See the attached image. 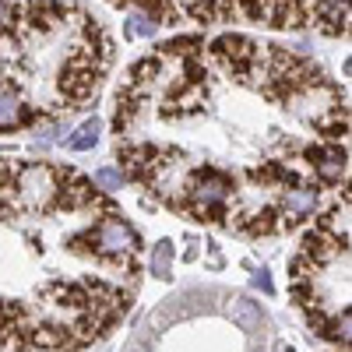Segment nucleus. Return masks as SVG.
Listing matches in <instances>:
<instances>
[{
    "label": "nucleus",
    "instance_id": "16",
    "mask_svg": "<svg viewBox=\"0 0 352 352\" xmlns=\"http://www.w3.org/2000/svg\"><path fill=\"white\" fill-rule=\"evenodd\" d=\"M127 352H144V345H141V342H134V345H131Z\"/></svg>",
    "mask_w": 352,
    "mask_h": 352
},
{
    "label": "nucleus",
    "instance_id": "7",
    "mask_svg": "<svg viewBox=\"0 0 352 352\" xmlns=\"http://www.w3.org/2000/svg\"><path fill=\"white\" fill-rule=\"evenodd\" d=\"M21 120V99L11 85H0V127H14Z\"/></svg>",
    "mask_w": 352,
    "mask_h": 352
},
{
    "label": "nucleus",
    "instance_id": "13",
    "mask_svg": "<svg viewBox=\"0 0 352 352\" xmlns=\"http://www.w3.org/2000/svg\"><path fill=\"white\" fill-rule=\"evenodd\" d=\"M331 335L345 345H352V310H345L342 317H335V324H331Z\"/></svg>",
    "mask_w": 352,
    "mask_h": 352
},
{
    "label": "nucleus",
    "instance_id": "4",
    "mask_svg": "<svg viewBox=\"0 0 352 352\" xmlns=\"http://www.w3.org/2000/svg\"><path fill=\"white\" fill-rule=\"evenodd\" d=\"M310 162H314L320 180H328V184H338L342 176H345V169H349V155H345V148H338V144L310 148Z\"/></svg>",
    "mask_w": 352,
    "mask_h": 352
},
{
    "label": "nucleus",
    "instance_id": "6",
    "mask_svg": "<svg viewBox=\"0 0 352 352\" xmlns=\"http://www.w3.org/2000/svg\"><path fill=\"white\" fill-rule=\"evenodd\" d=\"M226 314H229L232 324L243 328V331H257L261 328V303H254L247 296H236V300L226 307Z\"/></svg>",
    "mask_w": 352,
    "mask_h": 352
},
{
    "label": "nucleus",
    "instance_id": "10",
    "mask_svg": "<svg viewBox=\"0 0 352 352\" xmlns=\"http://www.w3.org/2000/svg\"><path fill=\"white\" fill-rule=\"evenodd\" d=\"M169 264H173V243L162 240V243H155V250H152V257H148V268H152V275L166 278V275H169Z\"/></svg>",
    "mask_w": 352,
    "mask_h": 352
},
{
    "label": "nucleus",
    "instance_id": "5",
    "mask_svg": "<svg viewBox=\"0 0 352 352\" xmlns=\"http://www.w3.org/2000/svg\"><path fill=\"white\" fill-rule=\"evenodd\" d=\"M282 204H285V215H289V219H307V215L317 212L320 194H317L314 187H292V190H285Z\"/></svg>",
    "mask_w": 352,
    "mask_h": 352
},
{
    "label": "nucleus",
    "instance_id": "3",
    "mask_svg": "<svg viewBox=\"0 0 352 352\" xmlns=\"http://www.w3.org/2000/svg\"><path fill=\"white\" fill-rule=\"evenodd\" d=\"M92 243H96L99 254H109V257H120V254H134V250H138L134 229H131L124 219H116V215H106V219L96 226Z\"/></svg>",
    "mask_w": 352,
    "mask_h": 352
},
{
    "label": "nucleus",
    "instance_id": "12",
    "mask_svg": "<svg viewBox=\"0 0 352 352\" xmlns=\"http://www.w3.org/2000/svg\"><path fill=\"white\" fill-rule=\"evenodd\" d=\"M152 32H155V21H152L148 14H131V21H127V36H131V39L152 36Z\"/></svg>",
    "mask_w": 352,
    "mask_h": 352
},
{
    "label": "nucleus",
    "instance_id": "14",
    "mask_svg": "<svg viewBox=\"0 0 352 352\" xmlns=\"http://www.w3.org/2000/svg\"><path fill=\"white\" fill-rule=\"evenodd\" d=\"M250 282H254V289H261V292H264V296H272V292H275V282H272V275L264 272V268H261V272H254V278H250Z\"/></svg>",
    "mask_w": 352,
    "mask_h": 352
},
{
    "label": "nucleus",
    "instance_id": "18",
    "mask_svg": "<svg viewBox=\"0 0 352 352\" xmlns=\"http://www.w3.org/2000/svg\"><path fill=\"white\" fill-rule=\"evenodd\" d=\"M215 4H219V0H215Z\"/></svg>",
    "mask_w": 352,
    "mask_h": 352
},
{
    "label": "nucleus",
    "instance_id": "17",
    "mask_svg": "<svg viewBox=\"0 0 352 352\" xmlns=\"http://www.w3.org/2000/svg\"><path fill=\"white\" fill-rule=\"evenodd\" d=\"M345 74H352V56H349V60H345Z\"/></svg>",
    "mask_w": 352,
    "mask_h": 352
},
{
    "label": "nucleus",
    "instance_id": "1",
    "mask_svg": "<svg viewBox=\"0 0 352 352\" xmlns=\"http://www.w3.org/2000/svg\"><path fill=\"white\" fill-rule=\"evenodd\" d=\"M14 190L21 197V204L28 208H50L60 194V184H56V173L43 162H32V166H21L18 176H14Z\"/></svg>",
    "mask_w": 352,
    "mask_h": 352
},
{
    "label": "nucleus",
    "instance_id": "15",
    "mask_svg": "<svg viewBox=\"0 0 352 352\" xmlns=\"http://www.w3.org/2000/svg\"><path fill=\"white\" fill-rule=\"evenodd\" d=\"M8 18H11V11H8V4H4V0H0V28L8 25Z\"/></svg>",
    "mask_w": 352,
    "mask_h": 352
},
{
    "label": "nucleus",
    "instance_id": "8",
    "mask_svg": "<svg viewBox=\"0 0 352 352\" xmlns=\"http://www.w3.org/2000/svg\"><path fill=\"white\" fill-rule=\"evenodd\" d=\"M215 53L222 56V60L240 64V60H247V56L254 53V46H250L247 39H240V36H222V39L215 43Z\"/></svg>",
    "mask_w": 352,
    "mask_h": 352
},
{
    "label": "nucleus",
    "instance_id": "11",
    "mask_svg": "<svg viewBox=\"0 0 352 352\" xmlns=\"http://www.w3.org/2000/svg\"><path fill=\"white\" fill-rule=\"evenodd\" d=\"M96 184H99L102 190H120L124 173L116 169V166H102V169H96Z\"/></svg>",
    "mask_w": 352,
    "mask_h": 352
},
{
    "label": "nucleus",
    "instance_id": "2",
    "mask_svg": "<svg viewBox=\"0 0 352 352\" xmlns=\"http://www.w3.org/2000/svg\"><path fill=\"white\" fill-rule=\"evenodd\" d=\"M229 194H232V184L222 173H197L187 184V197H190V204L197 212H222Z\"/></svg>",
    "mask_w": 352,
    "mask_h": 352
},
{
    "label": "nucleus",
    "instance_id": "9",
    "mask_svg": "<svg viewBox=\"0 0 352 352\" xmlns=\"http://www.w3.org/2000/svg\"><path fill=\"white\" fill-rule=\"evenodd\" d=\"M99 131H102V124L96 120V116H92V120H85V124L67 138V148H74V152H88V148H92V144L99 141Z\"/></svg>",
    "mask_w": 352,
    "mask_h": 352
}]
</instances>
